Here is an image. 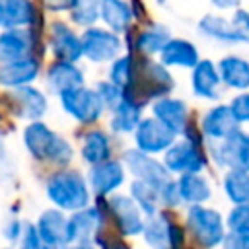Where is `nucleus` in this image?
I'll return each instance as SVG.
<instances>
[{
  "label": "nucleus",
  "mask_w": 249,
  "mask_h": 249,
  "mask_svg": "<svg viewBox=\"0 0 249 249\" xmlns=\"http://www.w3.org/2000/svg\"><path fill=\"white\" fill-rule=\"evenodd\" d=\"M200 60L198 47L185 37H171L160 53V62L165 68H195Z\"/></svg>",
  "instance_id": "obj_27"
},
{
  "label": "nucleus",
  "mask_w": 249,
  "mask_h": 249,
  "mask_svg": "<svg viewBox=\"0 0 249 249\" xmlns=\"http://www.w3.org/2000/svg\"><path fill=\"white\" fill-rule=\"evenodd\" d=\"M150 109H152V117H156L160 123H163L167 128H171L177 136H181L191 123L189 105L179 97H171V95L160 97V99L152 101Z\"/></svg>",
  "instance_id": "obj_22"
},
{
  "label": "nucleus",
  "mask_w": 249,
  "mask_h": 249,
  "mask_svg": "<svg viewBox=\"0 0 249 249\" xmlns=\"http://www.w3.org/2000/svg\"><path fill=\"white\" fill-rule=\"evenodd\" d=\"M198 33L226 45H237V43H249V35H245L231 19H226L216 14H206L198 19Z\"/></svg>",
  "instance_id": "obj_24"
},
{
  "label": "nucleus",
  "mask_w": 249,
  "mask_h": 249,
  "mask_svg": "<svg viewBox=\"0 0 249 249\" xmlns=\"http://www.w3.org/2000/svg\"><path fill=\"white\" fill-rule=\"evenodd\" d=\"M226 228L228 231H243L249 230V202L233 206L226 218Z\"/></svg>",
  "instance_id": "obj_37"
},
{
  "label": "nucleus",
  "mask_w": 249,
  "mask_h": 249,
  "mask_svg": "<svg viewBox=\"0 0 249 249\" xmlns=\"http://www.w3.org/2000/svg\"><path fill=\"white\" fill-rule=\"evenodd\" d=\"M124 39V37H123ZM171 39V31L167 25L160 23V21H154V23H148L146 27H142L134 39H124V49L128 47V51L136 49L138 53H142V56H154V54H160L161 49L165 47V43Z\"/></svg>",
  "instance_id": "obj_25"
},
{
  "label": "nucleus",
  "mask_w": 249,
  "mask_h": 249,
  "mask_svg": "<svg viewBox=\"0 0 249 249\" xmlns=\"http://www.w3.org/2000/svg\"><path fill=\"white\" fill-rule=\"evenodd\" d=\"M23 231H25V224L19 218H10L2 228V235L10 245H18L23 237Z\"/></svg>",
  "instance_id": "obj_39"
},
{
  "label": "nucleus",
  "mask_w": 249,
  "mask_h": 249,
  "mask_svg": "<svg viewBox=\"0 0 249 249\" xmlns=\"http://www.w3.org/2000/svg\"><path fill=\"white\" fill-rule=\"evenodd\" d=\"M107 212L97 204H89L68 214V245H93L105 231Z\"/></svg>",
  "instance_id": "obj_11"
},
{
  "label": "nucleus",
  "mask_w": 249,
  "mask_h": 249,
  "mask_svg": "<svg viewBox=\"0 0 249 249\" xmlns=\"http://www.w3.org/2000/svg\"><path fill=\"white\" fill-rule=\"evenodd\" d=\"M99 19L105 23L109 31L123 37L128 31H132V23H134L132 4L128 0H101Z\"/></svg>",
  "instance_id": "obj_29"
},
{
  "label": "nucleus",
  "mask_w": 249,
  "mask_h": 249,
  "mask_svg": "<svg viewBox=\"0 0 249 249\" xmlns=\"http://www.w3.org/2000/svg\"><path fill=\"white\" fill-rule=\"evenodd\" d=\"M200 128H195L193 123L185 128L181 138H177L163 152V165L171 175H187V173H202L208 165V156L202 148Z\"/></svg>",
  "instance_id": "obj_3"
},
{
  "label": "nucleus",
  "mask_w": 249,
  "mask_h": 249,
  "mask_svg": "<svg viewBox=\"0 0 249 249\" xmlns=\"http://www.w3.org/2000/svg\"><path fill=\"white\" fill-rule=\"evenodd\" d=\"M216 66L220 72V80L226 88L239 91H245L249 88V60L235 54H228L220 58Z\"/></svg>",
  "instance_id": "obj_31"
},
{
  "label": "nucleus",
  "mask_w": 249,
  "mask_h": 249,
  "mask_svg": "<svg viewBox=\"0 0 249 249\" xmlns=\"http://www.w3.org/2000/svg\"><path fill=\"white\" fill-rule=\"evenodd\" d=\"M140 235L150 249H183L185 245V230L167 210L148 216Z\"/></svg>",
  "instance_id": "obj_7"
},
{
  "label": "nucleus",
  "mask_w": 249,
  "mask_h": 249,
  "mask_svg": "<svg viewBox=\"0 0 249 249\" xmlns=\"http://www.w3.org/2000/svg\"><path fill=\"white\" fill-rule=\"evenodd\" d=\"M230 109L235 117V121L241 123H249V91H241L237 93L231 101H230Z\"/></svg>",
  "instance_id": "obj_38"
},
{
  "label": "nucleus",
  "mask_w": 249,
  "mask_h": 249,
  "mask_svg": "<svg viewBox=\"0 0 249 249\" xmlns=\"http://www.w3.org/2000/svg\"><path fill=\"white\" fill-rule=\"evenodd\" d=\"M68 249H97L95 245H68Z\"/></svg>",
  "instance_id": "obj_46"
},
{
  "label": "nucleus",
  "mask_w": 249,
  "mask_h": 249,
  "mask_svg": "<svg viewBox=\"0 0 249 249\" xmlns=\"http://www.w3.org/2000/svg\"><path fill=\"white\" fill-rule=\"evenodd\" d=\"M21 140L27 154L39 163L66 167L74 160V146L70 140L43 121L29 123L23 128Z\"/></svg>",
  "instance_id": "obj_1"
},
{
  "label": "nucleus",
  "mask_w": 249,
  "mask_h": 249,
  "mask_svg": "<svg viewBox=\"0 0 249 249\" xmlns=\"http://www.w3.org/2000/svg\"><path fill=\"white\" fill-rule=\"evenodd\" d=\"M62 111L80 124H93L105 115V107L95 88L82 86L58 95Z\"/></svg>",
  "instance_id": "obj_6"
},
{
  "label": "nucleus",
  "mask_w": 249,
  "mask_h": 249,
  "mask_svg": "<svg viewBox=\"0 0 249 249\" xmlns=\"http://www.w3.org/2000/svg\"><path fill=\"white\" fill-rule=\"evenodd\" d=\"M126 195L136 202V206L140 208V212H142L146 218L160 212V195H158V191L152 189L150 185L132 179V181L128 183V193H126Z\"/></svg>",
  "instance_id": "obj_34"
},
{
  "label": "nucleus",
  "mask_w": 249,
  "mask_h": 249,
  "mask_svg": "<svg viewBox=\"0 0 249 249\" xmlns=\"http://www.w3.org/2000/svg\"><path fill=\"white\" fill-rule=\"evenodd\" d=\"M239 128H241V124L235 121L230 105H224V103L210 107L200 119V134L208 142L226 140L228 136H231Z\"/></svg>",
  "instance_id": "obj_16"
},
{
  "label": "nucleus",
  "mask_w": 249,
  "mask_h": 249,
  "mask_svg": "<svg viewBox=\"0 0 249 249\" xmlns=\"http://www.w3.org/2000/svg\"><path fill=\"white\" fill-rule=\"evenodd\" d=\"M160 204H163L165 208H177L181 204V196H179V189H177V181H169L160 193Z\"/></svg>",
  "instance_id": "obj_40"
},
{
  "label": "nucleus",
  "mask_w": 249,
  "mask_h": 249,
  "mask_svg": "<svg viewBox=\"0 0 249 249\" xmlns=\"http://www.w3.org/2000/svg\"><path fill=\"white\" fill-rule=\"evenodd\" d=\"M175 181H177L181 204L198 206V204H206L212 198V185H210L208 177H204L202 173L179 175V179H175Z\"/></svg>",
  "instance_id": "obj_30"
},
{
  "label": "nucleus",
  "mask_w": 249,
  "mask_h": 249,
  "mask_svg": "<svg viewBox=\"0 0 249 249\" xmlns=\"http://www.w3.org/2000/svg\"><path fill=\"white\" fill-rule=\"evenodd\" d=\"M231 21H233L245 35H249V12H247V10H243V8L233 10V18H231Z\"/></svg>",
  "instance_id": "obj_44"
},
{
  "label": "nucleus",
  "mask_w": 249,
  "mask_h": 249,
  "mask_svg": "<svg viewBox=\"0 0 249 249\" xmlns=\"http://www.w3.org/2000/svg\"><path fill=\"white\" fill-rule=\"evenodd\" d=\"M134 74H136V60H134L132 51H124L121 56H117L113 62H109L107 80L123 89L132 84Z\"/></svg>",
  "instance_id": "obj_33"
},
{
  "label": "nucleus",
  "mask_w": 249,
  "mask_h": 249,
  "mask_svg": "<svg viewBox=\"0 0 249 249\" xmlns=\"http://www.w3.org/2000/svg\"><path fill=\"white\" fill-rule=\"evenodd\" d=\"M208 156L218 167L249 173V132L239 128L226 140L208 142Z\"/></svg>",
  "instance_id": "obj_8"
},
{
  "label": "nucleus",
  "mask_w": 249,
  "mask_h": 249,
  "mask_svg": "<svg viewBox=\"0 0 249 249\" xmlns=\"http://www.w3.org/2000/svg\"><path fill=\"white\" fill-rule=\"evenodd\" d=\"M220 247L222 249H249V230L226 231V237Z\"/></svg>",
  "instance_id": "obj_41"
},
{
  "label": "nucleus",
  "mask_w": 249,
  "mask_h": 249,
  "mask_svg": "<svg viewBox=\"0 0 249 249\" xmlns=\"http://www.w3.org/2000/svg\"><path fill=\"white\" fill-rule=\"evenodd\" d=\"M41 76V60L39 56H27L16 62L0 64V88L16 91L25 86H33V82Z\"/></svg>",
  "instance_id": "obj_20"
},
{
  "label": "nucleus",
  "mask_w": 249,
  "mask_h": 249,
  "mask_svg": "<svg viewBox=\"0 0 249 249\" xmlns=\"http://www.w3.org/2000/svg\"><path fill=\"white\" fill-rule=\"evenodd\" d=\"M43 243L35 231V226L33 224H25V231H23V237L21 241L18 243V249H41Z\"/></svg>",
  "instance_id": "obj_42"
},
{
  "label": "nucleus",
  "mask_w": 249,
  "mask_h": 249,
  "mask_svg": "<svg viewBox=\"0 0 249 249\" xmlns=\"http://www.w3.org/2000/svg\"><path fill=\"white\" fill-rule=\"evenodd\" d=\"M41 249H68L66 245H43Z\"/></svg>",
  "instance_id": "obj_47"
},
{
  "label": "nucleus",
  "mask_w": 249,
  "mask_h": 249,
  "mask_svg": "<svg viewBox=\"0 0 249 249\" xmlns=\"http://www.w3.org/2000/svg\"><path fill=\"white\" fill-rule=\"evenodd\" d=\"M14 107L19 119H25L29 123L41 121L45 113L49 111V97L47 93L37 86H25L16 91H12Z\"/></svg>",
  "instance_id": "obj_26"
},
{
  "label": "nucleus",
  "mask_w": 249,
  "mask_h": 249,
  "mask_svg": "<svg viewBox=\"0 0 249 249\" xmlns=\"http://www.w3.org/2000/svg\"><path fill=\"white\" fill-rule=\"evenodd\" d=\"M132 140L136 150L150 156H163V152L177 140V134L156 117H142L132 132Z\"/></svg>",
  "instance_id": "obj_13"
},
{
  "label": "nucleus",
  "mask_w": 249,
  "mask_h": 249,
  "mask_svg": "<svg viewBox=\"0 0 249 249\" xmlns=\"http://www.w3.org/2000/svg\"><path fill=\"white\" fill-rule=\"evenodd\" d=\"M2 249H12V247H2Z\"/></svg>",
  "instance_id": "obj_49"
},
{
  "label": "nucleus",
  "mask_w": 249,
  "mask_h": 249,
  "mask_svg": "<svg viewBox=\"0 0 249 249\" xmlns=\"http://www.w3.org/2000/svg\"><path fill=\"white\" fill-rule=\"evenodd\" d=\"M39 37L33 29H6L0 31V64L16 62L35 54Z\"/></svg>",
  "instance_id": "obj_15"
},
{
  "label": "nucleus",
  "mask_w": 249,
  "mask_h": 249,
  "mask_svg": "<svg viewBox=\"0 0 249 249\" xmlns=\"http://www.w3.org/2000/svg\"><path fill=\"white\" fill-rule=\"evenodd\" d=\"M47 45L51 54L56 60H68V62H78L82 58V39L80 33L62 19H54L49 25L47 31Z\"/></svg>",
  "instance_id": "obj_14"
},
{
  "label": "nucleus",
  "mask_w": 249,
  "mask_h": 249,
  "mask_svg": "<svg viewBox=\"0 0 249 249\" xmlns=\"http://www.w3.org/2000/svg\"><path fill=\"white\" fill-rule=\"evenodd\" d=\"M82 39V58L91 64H107L123 54L124 39L107 27H88L80 33Z\"/></svg>",
  "instance_id": "obj_5"
},
{
  "label": "nucleus",
  "mask_w": 249,
  "mask_h": 249,
  "mask_svg": "<svg viewBox=\"0 0 249 249\" xmlns=\"http://www.w3.org/2000/svg\"><path fill=\"white\" fill-rule=\"evenodd\" d=\"M222 189L226 198L233 204H247L249 202V173L247 171H226L222 179Z\"/></svg>",
  "instance_id": "obj_32"
},
{
  "label": "nucleus",
  "mask_w": 249,
  "mask_h": 249,
  "mask_svg": "<svg viewBox=\"0 0 249 249\" xmlns=\"http://www.w3.org/2000/svg\"><path fill=\"white\" fill-rule=\"evenodd\" d=\"M191 91L195 97L204 101H218L222 95V80L216 62L200 58L191 70Z\"/></svg>",
  "instance_id": "obj_19"
},
{
  "label": "nucleus",
  "mask_w": 249,
  "mask_h": 249,
  "mask_svg": "<svg viewBox=\"0 0 249 249\" xmlns=\"http://www.w3.org/2000/svg\"><path fill=\"white\" fill-rule=\"evenodd\" d=\"M99 6L101 0H76V4L70 10V19L76 27L88 29L97 25L99 21Z\"/></svg>",
  "instance_id": "obj_35"
},
{
  "label": "nucleus",
  "mask_w": 249,
  "mask_h": 249,
  "mask_svg": "<svg viewBox=\"0 0 249 249\" xmlns=\"http://www.w3.org/2000/svg\"><path fill=\"white\" fill-rule=\"evenodd\" d=\"M95 91H97V95L101 97L105 111H109V113L123 101V88L111 84L109 80H101V82H97V84H95Z\"/></svg>",
  "instance_id": "obj_36"
},
{
  "label": "nucleus",
  "mask_w": 249,
  "mask_h": 249,
  "mask_svg": "<svg viewBox=\"0 0 249 249\" xmlns=\"http://www.w3.org/2000/svg\"><path fill=\"white\" fill-rule=\"evenodd\" d=\"M103 200H105V208H107L105 212H107V216H111L113 226L121 237H136L142 233L146 216L140 212V208L128 195L115 193Z\"/></svg>",
  "instance_id": "obj_10"
},
{
  "label": "nucleus",
  "mask_w": 249,
  "mask_h": 249,
  "mask_svg": "<svg viewBox=\"0 0 249 249\" xmlns=\"http://www.w3.org/2000/svg\"><path fill=\"white\" fill-rule=\"evenodd\" d=\"M126 169L124 163L121 160H107L103 163L91 165L86 173L91 196H95L97 200L101 198H109L111 195L119 193L121 187H124L126 183Z\"/></svg>",
  "instance_id": "obj_12"
},
{
  "label": "nucleus",
  "mask_w": 249,
  "mask_h": 249,
  "mask_svg": "<svg viewBox=\"0 0 249 249\" xmlns=\"http://www.w3.org/2000/svg\"><path fill=\"white\" fill-rule=\"evenodd\" d=\"M185 228L195 239V243L202 249L220 247L226 237V220L224 216L206 204L189 206L185 214Z\"/></svg>",
  "instance_id": "obj_4"
},
{
  "label": "nucleus",
  "mask_w": 249,
  "mask_h": 249,
  "mask_svg": "<svg viewBox=\"0 0 249 249\" xmlns=\"http://www.w3.org/2000/svg\"><path fill=\"white\" fill-rule=\"evenodd\" d=\"M76 0H43L45 10H51V12H70Z\"/></svg>",
  "instance_id": "obj_43"
},
{
  "label": "nucleus",
  "mask_w": 249,
  "mask_h": 249,
  "mask_svg": "<svg viewBox=\"0 0 249 249\" xmlns=\"http://www.w3.org/2000/svg\"><path fill=\"white\" fill-rule=\"evenodd\" d=\"M156 2H158V4H165L167 0H156Z\"/></svg>",
  "instance_id": "obj_48"
},
{
  "label": "nucleus",
  "mask_w": 249,
  "mask_h": 249,
  "mask_svg": "<svg viewBox=\"0 0 249 249\" xmlns=\"http://www.w3.org/2000/svg\"><path fill=\"white\" fill-rule=\"evenodd\" d=\"M41 16L33 0H0V31L33 29Z\"/></svg>",
  "instance_id": "obj_18"
},
{
  "label": "nucleus",
  "mask_w": 249,
  "mask_h": 249,
  "mask_svg": "<svg viewBox=\"0 0 249 249\" xmlns=\"http://www.w3.org/2000/svg\"><path fill=\"white\" fill-rule=\"evenodd\" d=\"M82 86H86V74L76 62L54 60L49 64L45 72V88L53 95L58 97L60 93L82 88Z\"/></svg>",
  "instance_id": "obj_17"
},
{
  "label": "nucleus",
  "mask_w": 249,
  "mask_h": 249,
  "mask_svg": "<svg viewBox=\"0 0 249 249\" xmlns=\"http://www.w3.org/2000/svg\"><path fill=\"white\" fill-rule=\"evenodd\" d=\"M80 158L84 163L97 165L113 158V140L111 132H105L101 128H89L82 134L80 140Z\"/></svg>",
  "instance_id": "obj_28"
},
{
  "label": "nucleus",
  "mask_w": 249,
  "mask_h": 249,
  "mask_svg": "<svg viewBox=\"0 0 249 249\" xmlns=\"http://www.w3.org/2000/svg\"><path fill=\"white\" fill-rule=\"evenodd\" d=\"M43 245H66L68 247V214L51 206L45 208L33 224Z\"/></svg>",
  "instance_id": "obj_21"
},
{
  "label": "nucleus",
  "mask_w": 249,
  "mask_h": 249,
  "mask_svg": "<svg viewBox=\"0 0 249 249\" xmlns=\"http://www.w3.org/2000/svg\"><path fill=\"white\" fill-rule=\"evenodd\" d=\"M142 113H144V103L123 91V101L111 111L109 130L117 136L132 134L138 123L142 121Z\"/></svg>",
  "instance_id": "obj_23"
},
{
  "label": "nucleus",
  "mask_w": 249,
  "mask_h": 249,
  "mask_svg": "<svg viewBox=\"0 0 249 249\" xmlns=\"http://www.w3.org/2000/svg\"><path fill=\"white\" fill-rule=\"evenodd\" d=\"M45 196L54 208L66 214L78 212L91 204V191L86 175L70 167H62L47 177Z\"/></svg>",
  "instance_id": "obj_2"
},
{
  "label": "nucleus",
  "mask_w": 249,
  "mask_h": 249,
  "mask_svg": "<svg viewBox=\"0 0 249 249\" xmlns=\"http://www.w3.org/2000/svg\"><path fill=\"white\" fill-rule=\"evenodd\" d=\"M123 163H124L126 173H130L136 181H142V183L150 185L158 193L169 181H173V177L165 169L163 161H160L156 156L144 154L136 148H128V150L123 152Z\"/></svg>",
  "instance_id": "obj_9"
},
{
  "label": "nucleus",
  "mask_w": 249,
  "mask_h": 249,
  "mask_svg": "<svg viewBox=\"0 0 249 249\" xmlns=\"http://www.w3.org/2000/svg\"><path fill=\"white\" fill-rule=\"evenodd\" d=\"M210 4L218 10H237L241 0H210Z\"/></svg>",
  "instance_id": "obj_45"
}]
</instances>
